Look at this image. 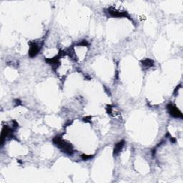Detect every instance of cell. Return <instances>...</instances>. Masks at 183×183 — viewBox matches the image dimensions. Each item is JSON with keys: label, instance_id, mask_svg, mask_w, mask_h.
Returning <instances> with one entry per match:
<instances>
[{"label": "cell", "instance_id": "4", "mask_svg": "<svg viewBox=\"0 0 183 183\" xmlns=\"http://www.w3.org/2000/svg\"><path fill=\"white\" fill-rule=\"evenodd\" d=\"M39 52V46H37L36 43H31L30 48H29V55L30 57H35Z\"/></svg>", "mask_w": 183, "mask_h": 183}, {"label": "cell", "instance_id": "8", "mask_svg": "<svg viewBox=\"0 0 183 183\" xmlns=\"http://www.w3.org/2000/svg\"><path fill=\"white\" fill-rule=\"evenodd\" d=\"M92 157H93L92 155H87V154H83L82 155V158L84 160H89V159L92 158Z\"/></svg>", "mask_w": 183, "mask_h": 183}, {"label": "cell", "instance_id": "5", "mask_svg": "<svg viewBox=\"0 0 183 183\" xmlns=\"http://www.w3.org/2000/svg\"><path fill=\"white\" fill-rule=\"evenodd\" d=\"M11 129H9L7 126H4L2 129L1 134V145H2L4 144V141L6 139V137H8L9 134H11Z\"/></svg>", "mask_w": 183, "mask_h": 183}, {"label": "cell", "instance_id": "2", "mask_svg": "<svg viewBox=\"0 0 183 183\" xmlns=\"http://www.w3.org/2000/svg\"><path fill=\"white\" fill-rule=\"evenodd\" d=\"M108 14L112 17H128L129 18V15L128 12L124 11H119L118 9H116L113 7H110L107 9Z\"/></svg>", "mask_w": 183, "mask_h": 183}, {"label": "cell", "instance_id": "6", "mask_svg": "<svg viewBox=\"0 0 183 183\" xmlns=\"http://www.w3.org/2000/svg\"><path fill=\"white\" fill-rule=\"evenodd\" d=\"M124 143H125L124 140H122L116 144L115 147H114V151H113L114 156L118 155L119 153L122 151L123 147H124Z\"/></svg>", "mask_w": 183, "mask_h": 183}, {"label": "cell", "instance_id": "7", "mask_svg": "<svg viewBox=\"0 0 183 183\" xmlns=\"http://www.w3.org/2000/svg\"><path fill=\"white\" fill-rule=\"evenodd\" d=\"M142 64L143 66L146 67H152L154 66V62H153L152 59H144V60L141 61Z\"/></svg>", "mask_w": 183, "mask_h": 183}, {"label": "cell", "instance_id": "3", "mask_svg": "<svg viewBox=\"0 0 183 183\" xmlns=\"http://www.w3.org/2000/svg\"><path fill=\"white\" fill-rule=\"evenodd\" d=\"M167 107L168 112H169L170 115L171 116L174 117H178V118H182L183 117L182 113L175 105H173L172 104H169Z\"/></svg>", "mask_w": 183, "mask_h": 183}, {"label": "cell", "instance_id": "1", "mask_svg": "<svg viewBox=\"0 0 183 183\" xmlns=\"http://www.w3.org/2000/svg\"><path fill=\"white\" fill-rule=\"evenodd\" d=\"M53 142L55 145L59 147L62 152L66 153V154H70V155L73 154L74 150L72 145L70 142H68L62 139L61 137H59V136L55 137L53 139Z\"/></svg>", "mask_w": 183, "mask_h": 183}]
</instances>
